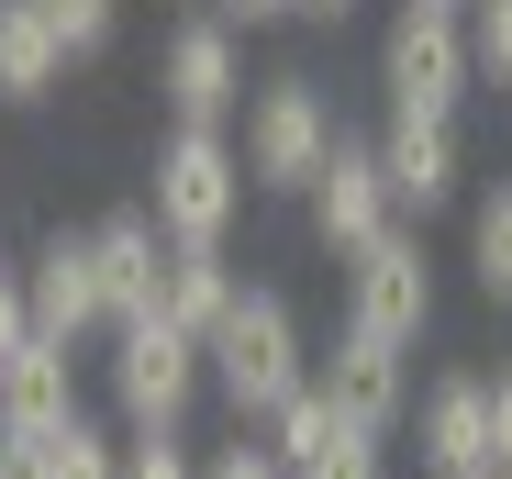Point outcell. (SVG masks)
Returning a JSON list of instances; mask_svg holds the SVG:
<instances>
[{
	"label": "cell",
	"mask_w": 512,
	"mask_h": 479,
	"mask_svg": "<svg viewBox=\"0 0 512 479\" xmlns=\"http://www.w3.org/2000/svg\"><path fill=\"white\" fill-rule=\"evenodd\" d=\"M156 101H167V123H234L245 112V34L223 12H190L156 45Z\"/></svg>",
	"instance_id": "52a82bcc"
},
{
	"label": "cell",
	"mask_w": 512,
	"mask_h": 479,
	"mask_svg": "<svg viewBox=\"0 0 512 479\" xmlns=\"http://www.w3.org/2000/svg\"><path fill=\"white\" fill-rule=\"evenodd\" d=\"M479 56H468V12L457 0H401L379 34V101L390 112H468Z\"/></svg>",
	"instance_id": "277c9868"
},
{
	"label": "cell",
	"mask_w": 512,
	"mask_h": 479,
	"mask_svg": "<svg viewBox=\"0 0 512 479\" xmlns=\"http://www.w3.org/2000/svg\"><path fill=\"white\" fill-rule=\"evenodd\" d=\"M290 12H301V23H346L357 0H290Z\"/></svg>",
	"instance_id": "4316f807"
},
{
	"label": "cell",
	"mask_w": 512,
	"mask_h": 479,
	"mask_svg": "<svg viewBox=\"0 0 512 479\" xmlns=\"http://www.w3.org/2000/svg\"><path fill=\"white\" fill-rule=\"evenodd\" d=\"M368 145H379V179H390L401 223H435V212L468 190V145H457V112H390Z\"/></svg>",
	"instance_id": "9c48e42d"
},
{
	"label": "cell",
	"mask_w": 512,
	"mask_h": 479,
	"mask_svg": "<svg viewBox=\"0 0 512 479\" xmlns=\"http://www.w3.org/2000/svg\"><path fill=\"white\" fill-rule=\"evenodd\" d=\"M234 123H245V179H256V190H290V201L323 179V156L346 145V123H334V90H323L312 67L256 78Z\"/></svg>",
	"instance_id": "3957f363"
},
{
	"label": "cell",
	"mask_w": 512,
	"mask_h": 479,
	"mask_svg": "<svg viewBox=\"0 0 512 479\" xmlns=\"http://www.w3.org/2000/svg\"><path fill=\"white\" fill-rule=\"evenodd\" d=\"M301 223H312V246H323V257H357L368 234H390L401 201H390V179H379V145H357V134L334 145V156H323V179L301 190Z\"/></svg>",
	"instance_id": "30bf717a"
},
{
	"label": "cell",
	"mask_w": 512,
	"mask_h": 479,
	"mask_svg": "<svg viewBox=\"0 0 512 479\" xmlns=\"http://www.w3.org/2000/svg\"><path fill=\"white\" fill-rule=\"evenodd\" d=\"M45 479H123V446H112L90 413H67V424H56V457H45Z\"/></svg>",
	"instance_id": "ac0fdd59"
},
{
	"label": "cell",
	"mask_w": 512,
	"mask_h": 479,
	"mask_svg": "<svg viewBox=\"0 0 512 479\" xmlns=\"http://www.w3.org/2000/svg\"><path fill=\"white\" fill-rule=\"evenodd\" d=\"M312 390H323L346 424L401 435V424H412V346H390V335H368V324H334V346H312Z\"/></svg>",
	"instance_id": "ba28073f"
},
{
	"label": "cell",
	"mask_w": 512,
	"mask_h": 479,
	"mask_svg": "<svg viewBox=\"0 0 512 479\" xmlns=\"http://www.w3.org/2000/svg\"><path fill=\"white\" fill-rule=\"evenodd\" d=\"M67 413H78V346L23 335L12 357H0V424H34V435H56Z\"/></svg>",
	"instance_id": "5bb4252c"
},
{
	"label": "cell",
	"mask_w": 512,
	"mask_h": 479,
	"mask_svg": "<svg viewBox=\"0 0 512 479\" xmlns=\"http://www.w3.org/2000/svg\"><path fill=\"white\" fill-rule=\"evenodd\" d=\"M457 12H468V0H457Z\"/></svg>",
	"instance_id": "83f0119b"
},
{
	"label": "cell",
	"mask_w": 512,
	"mask_h": 479,
	"mask_svg": "<svg viewBox=\"0 0 512 479\" xmlns=\"http://www.w3.org/2000/svg\"><path fill=\"white\" fill-rule=\"evenodd\" d=\"M245 190H256L245 179V145L223 123H167L156 168H145V212H156L167 246H223L234 212H245Z\"/></svg>",
	"instance_id": "7a4b0ae2"
},
{
	"label": "cell",
	"mask_w": 512,
	"mask_h": 479,
	"mask_svg": "<svg viewBox=\"0 0 512 479\" xmlns=\"http://www.w3.org/2000/svg\"><path fill=\"white\" fill-rule=\"evenodd\" d=\"M56 12V34H67V56H101L112 34H123V0H45Z\"/></svg>",
	"instance_id": "44dd1931"
},
{
	"label": "cell",
	"mask_w": 512,
	"mask_h": 479,
	"mask_svg": "<svg viewBox=\"0 0 512 479\" xmlns=\"http://www.w3.org/2000/svg\"><path fill=\"white\" fill-rule=\"evenodd\" d=\"M67 34H56V12H45V0H0V101H56L67 90Z\"/></svg>",
	"instance_id": "9a60e30c"
},
{
	"label": "cell",
	"mask_w": 512,
	"mask_h": 479,
	"mask_svg": "<svg viewBox=\"0 0 512 479\" xmlns=\"http://www.w3.org/2000/svg\"><path fill=\"white\" fill-rule=\"evenodd\" d=\"M468 279H479V301L512 312V179L468 201Z\"/></svg>",
	"instance_id": "e0dca14e"
},
{
	"label": "cell",
	"mask_w": 512,
	"mask_h": 479,
	"mask_svg": "<svg viewBox=\"0 0 512 479\" xmlns=\"http://www.w3.org/2000/svg\"><path fill=\"white\" fill-rule=\"evenodd\" d=\"M346 268V324L390 335V346H423L435 335V257H423V223H390L368 234L357 257H334Z\"/></svg>",
	"instance_id": "8992f818"
},
{
	"label": "cell",
	"mask_w": 512,
	"mask_h": 479,
	"mask_svg": "<svg viewBox=\"0 0 512 479\" xmlns=\"http://www.w3.org/2000/svg\"><path fill=\"white\" fill-rule=\"evenodd\" d=\"M201 479H290V468H279V446H245V435H234V446L201 457Z\"/></svg>",
	"instance_id": "7402d4cb"
},
{
	"label": "cell",
	"mask_w": 512,
	"mask_h": 479,
	"mask_svg": "<svg viewBox=\"0 0 512 479\" xmlns=\"http://www.w3.org/2000/svg\"><path fill=\"white\" fill-rule=\"evenodd\" d=\"M212 12H223L234 34H268V23H290V0H212Z\"/></svg>",
	"instance_id": "d4e9b609"
},
{
	"label": "cell",
	"mask_w": 512,
	"mask_h": 479,
	"mask_svg": "<svg viewBox=\"0 0 512 479\" xmlns=\"http://www.w3.org/2000/svg\"><path fill=\"white\" fill-rule=\"evenodd\" d=\"M34 335V290H23V268H0V357H12Z\"/></svg>",
	"instance_id": "cb8c5ba5"
},
{
	"label": "cell",
	"mask_w": 512,
	"mask_h": 479,
	"mask_svg": "<svg viewBox=\"0 0 512 479\" xmlns=\"http://www.w3.org/2000/svg\"><path fill=\"white\" fill-rule=\"evenodd\" d=\"M90 268H101V301H112V324H145L156 312V268H167V234H156V212L134 201V212H101L90 223Z\"/></svg>",
	"instance_id": "4fadbf2b"
},
{
	"label": "cell",
	"mask_w": 512,
	"mask_h": 479,
	"mask_svg": "<svg viewBox=\"0 0 512 479\" xmlns=\"http://www.w3.org/2000/svg\"><path fill=\"white\" fill-rule=\"evenodd\" d=\"M201 357H212V390H223L234 424H268L290 390H312V335H301L290 290H268V279H245L223 301V324L201 335Z\"/></svg>",
	"instance_id": "6da1fadb"
},
{
	"label": "cell",
	"mask_w": 512,
	"mask_h": 479,
	"mask_svg": "<svg viewBox=\"0 0 512 479\" xmlns=\"http://www.w3.org/2000/svg\"><path fill=\"white\" fill-rule=\"evenodd\" d=\"M123 479H201V457L179 446V424H145V435L123 446Z\"/></svg>",
	"instance_id": "ffe728a7"
},
{
	"label": "cell",
	"mask_w": 512,
	"mask_h": 479,
	"mask_svg": "<svg viewBox=\"0 0 512 479\" xmlns=\"http://www.w3.org/2000/svg\"><path fill=\"white\" fill-rule=\"evenodd\" d=\"M468 56L479 90H512V0H468Z\"/></svg>",
	"instance_id": "d6986e66"
},
{
	"label": "cell",
	"mask_w": 512,
	"mask_h": 479,
	"mask_svg": "<svg viewBox=\"0 0 512 479\" xmlns=\"http://www.w3.org/2000/svg\"><path fill=\"white\" fill-rule=\"evenodd\" d=\"M268 446H279L290 479H390V435L346 424L323 390H290V402L268 413Z\"/></svg>",
	"instance_id": "8fae6325"
},
{
	"label": "cell",
	"mask_w": 512,
	"mask_h": 479,
	"mask_svg": "<svg viewBox=\"0 0 512 479\" xmlns=\"http://www.w3.org/2000/svg\"><path fill=\"white\" fill-rule=\"evenodd\" d=\"M45 457H56V435H34V424H0V479H45Z\"/></svg>",
	"instance_id": "603a6c76"
},
{
	"label": "cell",
	"mask_w": 512,
	"mask_h": 479,
	"mask_svg": "<svg viewBox=\"0 0 512 479\" xmlns=\"http://www.w3.org/2000/svg\"><path fill=\"white\" fill-rule=\"evenodd\" d=\"M101 379H112V413L145 435V424H190V413H201L212 357H201V335H190V324L145 312V324H112V357H101Z\"/></svg>",
	"instance_id": "5b68a950"
},
{
	"label": "cell",
	"mask_w": 512,
	"mask_h": 479,
	"mask_svg": "<svg viewBox=\"0 0 512 479\" xmlns=\"http://www.w3.org/2000/svg\"><path fill=\"white\" fill-rule=\"evenodd\" d=\"M234 290H245V279H234L223 246H167V268H156V312H167V324H190V335L223 324V301H234Z\"/></svg>",
	"instance_id": "2e32d148"
},
{
	"label": "cell",
	"mask_w": 512,
	"mask_h": 479,
	"mask_svg": "<svg viewBox=\"0 0 512 479\" xmlns=\"http://www.w3.org/2000/svg\"><path fill=\"white\" fill-rule=\"evenodd\" d=\"M23 290H34V335H56V346L112 335V301H101V268H90V234H45L34 268H23Z\"/></svg>",
	"instance_id": "7c38bea8"
},
{
	"label": "cell",
	"mask_w": 512,
	"mask_h": 479,
	"mask_svg": "<svg viewBox=\"0 0 512 479\" xmlns=\"http://www.w3.org/2000/svg\"><path fill=\"white\" fill-rule=\"evenodd\" d=\"M490 446H501V468H512V368L490 379Z\"/></svg>",
	"instance_id": "484cf974"
}]
</instances>
